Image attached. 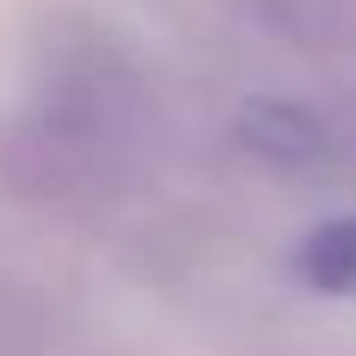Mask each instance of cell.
<instances>
[{
  "mask_svg": "<svg viewBox=\"0 0 356 356\" xmlns=\"http://www.w3.org/2000/svg\"><path fill=\"white\" fill-rule=\"evenodd\" d=\"M150 131V88L138 63L88 19H63L31 50L25 100L0 138V169L38 200L106 188Z\"/></svg>",
  "mask_w": 356,
  "mask_h": 356,
  "instance_id": "6da1fadb",
  "label": "cell"
},
{
  "mask_svg": "<svg viewBox=\"0 0 356 356\" xmlns=\"http://www.w3.org/2000/svg\"><path fill=\"white\" fill-rule=\"evenodd\" d=\"M238 150L294 175V169H325L338 156V131L325 125V113L300 100H257L238 113Z\"/></svg>",
  "mask_w": 356,
  "mask_h": 356,
  "instance_id": "7a4b0ae2",
  "label": "cell"
},
{
  "mask_svg": "<svg viewBox=\"0 0 356 356\" xmlns=\"http://www.w3.org/2000/svg\"><path fill=\"white\" fill-rule=\"evenodd\" d=\"M263 31L300 50H344L356 44V0H238Z\"/></svg>",
  "mask_w": 356,
  "mask_h": 356,
  "instance_id": "3957f363",
  "label": "cell"
},
{
  "mask_svg": "<svg viewBox=\"0 0 356 356\" xmlns=\"http://www.w3.org/2000/svg\"><path fill=\"white\" fill-rule=\"evenodd\" d=\"M294 275H300L313 294L356 300V213L319 219V225L294 244Z\"/></svg>",
  "mask_w": 356,
  "mask_h": 356,
  "instance_id": "277c9868",
  "label": "cell"
}]
</instances>
